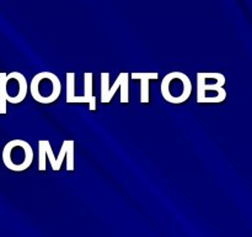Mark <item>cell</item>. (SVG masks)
I'll list each match as a JSON object with an SVG mask.
<instances>
[{
	"label": "cell",
	"mask_w": 252,
	"mask_h": 237,
	"mask_svg": "<svg viewBox=\"0 0 252 237\" xmlns=\"http://www.w3.org/2000/svg\"><path fill=\"white\" fill-rule=\"evenodd\" d=\"M33 162V150L27 141L15 138L9 141L2 150V163L14 172H22Z\"/></svg>",
	"instance_id": "6da1fadb"
},
{
	"label": "cell",
	"mask_w": 252,
	"mask_h": 237,
	"mask_svg": "<svg viewBox=\"0 0 252 237\" xmlns=\"http://www.w3.org/2000/svg\"><path fill=\"white\" fill-rule=\"evenodd\" d=\"M30 91L33 100H36L37 103H54L62 93L61 80L52 72H41L32 78Z\"/></svg>",
	"instance_id": "7a4b0ae2"
},
{
	"label": "cell",
	"mask_w": 252,
	"mask_h": 237,
	"mask_svg": "<svg viewBox=\"0 0 252 237\" xmlns=\"http://www.w3.org/2000/svg\"><path fill=\"white\" fill-rule=\"evenodd\" d=\"M161 95L167 103L182 104L192 94V83L189 76L182 72H171L161 81Z\"/></svg>",
	"instance_id": "3957f363"
},
{
	"label": "cell",
	"mask_w": 252,
	"mask_h": 237,
	"mask_svg": "<svg viewBox=\"0 0 252 237\" xmlns=\"http://www.w3.org/2000/svg\"><path fill=\"white\" fill-rule=\"evenodd\" d=\"M108 83H110V73L103 72L101 73V103H110L118 89H121V103H129V74L127 72L118 74L117 79L111 88L108 86Z\"/></svg>",
	"instance_id": "277c9868"
},
{
	"label": "cell",
	"mask_w": 252,
	"mask_h": 237,
	"mask_svg": "<svg viewBox=\"0 0 252 237\" xmlns=\"http://www.w3.org/2000/svg\"><path fill=\"white\" fill-rule=\"evenodd\" d=\"M6 101L11 104H19L27 96V80L20 72H11L6 77Z\"/></svg>",
	"instance_id": "5b68a950"
},
{
	"label": "cell",
	"mask_w": 252,
	"mask_h": 237,
	"mask_svg": "<svg viewBox=\"0 0 252 237\" xmlns=\"http://www.w3.org/2000/svg\"><path fill=\"white\" fill-rule=\"evenodd\" d=\"M224 84H225V77L220 73L197 74V94L220 90L223 89Z\"/></svg>",
	"instance_id": "8992f818"
},
{
	"label": "cell",
	"mask_w": 252,
	"mask_h": 237,
	"mask_svg": "<svg viewBox=\"0 0 252 237\" xmlns=\"http://www.w3.org/2000/svg\"><path fill=\"white\" fill-rule=\"evenodd\" d=\"M74 142L73 140H65L63 141L62 145L61 152H59L58 157H56V165H57V172L61 170L62 163L66 158V170L71 172L74 170Z\"/></svg>",
	"instance_id": "52a82bcc"
},
{
	"label": "cell",
	"mask_w": 252,
	"mask_h": 237,
	"mask_svg": "<svg viewBox=\"0 0 252 237\" xmlns=\"http://www.w3.org/2000/svg\"><path fill=\"white\" fill-rule=\"evenodd\" d=\"M48 157L49 163H51L52 169L57 172V165H56V157L52 151L51 142L48 140H39L38 141V170L43 172L46 170V160Z\"/></svg>",
	"instance_id": "ba28073f"
},
{
	"label": "cell",
	"mask_w": 252,
	"mask_h": 237,
	"mask_svg": "<svg viewBox=\"0 0 252 237\" xmlns=\"http://www.w3.org/2000/svg\"><path fill=\"white\" fill-rule=\"evenodd\" d=\"M133 79H139L140 80V103H149V81L150 79H158L159 74L157 72L154 73H132Z\"/></svg>",
	"instance_id": "9c48e42d"
},
{
	"label": "cell",
	"mask_w": 252,
	"mask_h": 237,
	"mask_svg": "<svg viewBox=\"0 0 252 237\" xmlns=\"http://www.w3.org/2000/svg\"><path fill=\"white\" fill-rule=\"evenodd\" d=\"M84 98L89 104V109L91 111L96 110V98L93 94V73L84 74Z\"/></svg>",
	"instance_id": "30bf717a"
},
{
	"label": "cell",
	"mask_w": 252,
	"mask_h": 237,
	"mask_svg": "<svg viewBox=\"0 0 252 237\" xmlns=\"http://www.w3.org/2000/svg\"><path fill=\"white\" fill-rule=\"evenodd\" d=\"M6 77L7 74L4 72H0V115H5L7 113L6 108V91H5V85H6Z\"/></svg>",
	"instance_id": "8fae6325"
}]
</instances>
